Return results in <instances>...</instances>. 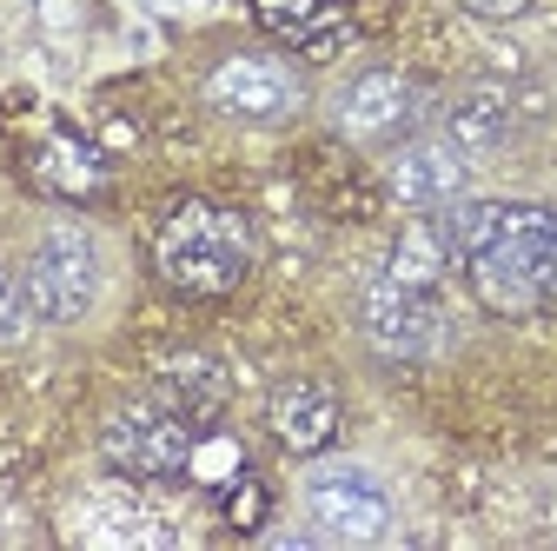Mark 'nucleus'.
Instances as JSON below:
<instances>
[{
	"label": "nucleus",
	"mask_w": 557,
	"mask_h": 551,
	"mask_svg": "<svg viewBox=\"0 0 557 551\" xmlns=\"http://www.w3.org/2000/svg\"><path fill=\"white\" fill-rule=\"evenodd\" d=\"M306 518L332 538V544H379L392 531V492L385 478L359 458H319L306 472Z\"/></svg>",
	"instance_id": "5"
},
{
	"label": "nucleus",
	"mask_w": 557,
	"mask_h": 551,
	"mask_svg": "<svg viewBox=\"0 0 557 551\" xmlns=\"http://www.w3.org/2000/svg\"><path fill=\"white\" fill-rule=\"evenodd\" d=\"M359 326L372 339V353H385V359H432L445 339L438 286H405L392 272H379L359 299Z\"/></svg>",
	"instance_id": "8"
},
{
	"label": "nucleus",
	"mask_w": 557,
	"mask_h": 551,
	"mask_svg": "<svg viewBox=\"0 0 557 551\" xmlns=\"http://www.w3.org/2000/svg\"><path fill=\"white\" fill-rule=\"evenodd\" d=\"M252 259H259V226L239 206H220V199H180L153 233V272L180 299L239 293Z\"/></svg>",
	"instance_id": "2"
},
{
	"label": "nucleus",
	"mask_w": 557,
	"mask_h": 551,
	"mask_svg": "<svg viewBox=\"0 0 557 551\" xmlns=\"http://www.w3.org/2000/svg\"><path fill=\"white\" fill-rule=\"evenodd\" d=\"M438 233L465 266L471 299L498 319L557 306V213L518 199H451L438 206Z\"/></svg>",
	"instance_id": "1"
},
{
	"label": "nucleus",
	"mask_w": 557,
	"mask_h": 551,
	"mask_svg": "<svg viewBox=\"0 0 557 551\" xmlns=\"http://www.w3.org/2000/svg\"><path fill=\"white\" fill-rule=\"evenodd\" d=\"M166 405H180L193 426H206V419H220V405H226V379H220V366L213 359H173L166 372H160V385H153Z\"/></svg>",
	"instance_id": "14"
},
{
	"label": "nucleus",
	"mask_w": 557,
	"mask_h": 551,
	"mask_svg": "<svg viewBox=\"0 0 557 551\" xmlns=\"http://www.w3.org/2000/svg\"><path fill=\"white\" fill-rule=\"evenodd\" d=\"M34 319H40V313H34V299H27V280L0 266V346H21Z\"/></svg>",
	"instance_id": "16"
},
{
	"label": "nucleus",
	"mask_w": 557,
	"mask_h": 551,
	"mask_svg": "<svg viewBox=\"0 0 557 551\" xmlns=\"http://www.w3.org/2000/svg\"><path fill=\"white\" fill-rule=\"evenodd\" d=\"M21 280H27V299H34V313L47 326H81L107 293V253H100V240L87 226L60 220V226H47L34 240Z\"/></svg>",
	"instance_id": "4"
},
{
	"label": "nucleus",
	"mask_w": 557,
	"mask_h": 551,
	"mask_svg": "<svg viewBox=\"0 0 557 551\" xmlns=\"http://www.w3.org/2000/svg\"><path fill=\"white\" fill-rule=\"evenodd\" d=\"M100 458L126 478H147V486H160V478H186L193 458H199V426L186 419L180 405H166L160 392L147 399H126L113 419L100 426Z\"/></svg>",
	"instance_id": "3"
},
{
	"label": "nucleus",
	"mask_w": 557,
	"mask_h": 551,
	"mask_svg": "<svg viewBox=\"0 0 557 551\" xmlns=\"http://www.w3.org/2000/svg\"><path fill=\"white\" fill-rule=\"evenodd\" d=\"M206 107L233 126H278L293 120L306 87H299V66L278 60V53H226L213 60V74H206Z\"/></svg>",
	"instance_id": "7"
},
{
	"label": "nucleus",
	"mask_w": 557,
	"mask_h": 551,
	"mask_svg": "<svg viewBox=\"0 0 557 551\" xmlns=\"http://www.w3.org/2000/svg\"><path fill=\"white\" fill-rule=\"evenodd\" d=\"M226 518H233L239 531L265 525V486H259V478H239V486L226 492Z\"/></svg>",
	"instance_id": "17"
},
{
	"label": "nucleus",
	"mask_w": 557,
	"mask_h": 551,
	"mask_svg": "<svg viewBox=\"0 0 557 551\" xmlns=\"http://www.w3.org/2000/svg\"><path fill=\"white\" fill-rule=\"evenodd\" d=\"M27 180L40 186V193H53V199H100L107 193V160L81 140V133H66V126H47L40 140H34V154H27Z\"/></svg>",
	"instance_id": "12"
},
{
	"label": "nucleus",
	"mask_w": 557,
	"mask_h": 551,
	"mask_svg": "<svg viewBox=\"0 0 557 551\" xmlns=\"http://www.w3.org/2000/svg\"><path fill=\"white\" fill-rule=\"evenodd\" d=\"M518 126V94L505 81H465L445 100V140H458L465 154H492L511 140Z\"/></svg>",
	"instance_id": "13"
},
{
	"label": "nucleus",
	"mask_w": 557,
	"mask_h": 551,
	"mask_svg": "<svg viewBox=\"0 0 557 551\" xmlns=\"http://www.w3.org/2000/svg\"><path fill=\"white\" fill-rule=\"evenodd\" d=\"M252 14L278 47L312 53V60H325L352 40V8L345 0H252Z\"/></svg>",
	"instance_id": "11"
},
{
	"label": "nucleus",
	"mask_w": 557,
	"mask_h": 551,
	"mask_svg": "<svg viewBox=\"0 0 557 551\" xmlns=\"http://www.w3.org/2000/svg\"><path fill=\"white\" fill-rule=\"evenodd\" d=\"M338 392L325 379H278L265 399V432L286 445L293 458H319L338 439Z\"/></svg>",
	"instance_id": "10"
},
{
	"label": "nucleus",
	"mask_w": 557,
	"mask_h": 551,
	"mask_svg": "<svg viewBox=\"0 0 557 551\" xmlns=\"http://www.w3.org/2000/svg\"><path fill=\"white\" fill-rule=\"evenodd\" d=\"M445 266H451V246H445L438 220H425V226H405V233H398L385 272H392V280H405V286H438Z\"/></svg>",
	"instance_id": "15"
},
{
	"label": "nucleus",
	"mask_w": 557,
	"mask_h": 551,
	"mask_svg": "<svg viewBox=\"0 0 557 551\" xmlns=\"http://www.w3.org/2000/svg\"><path fill=\"white\" fill-rule=\"evenodd\" d=\"M385 186L392 199L418 206V213H438V206L465 199L471 186V154L458 140H445V133H418V140H405L385 167Z\"/></svg>",
	"instance_id": "9"
},
{
	"label": "nucleus",
	"mask_w": 557,
	"mask_h": 551,
	"mask_svg": "<svg viewBox=\"0 0 557 551\" xmlns=\"http://www.w3.org/2000/svg\"><path fill=\"white\" fill-rule=\"evenodd\" d=\"M458 8H471L478 21H518L531 0H458Z\"/></svg>",
	"instance_id": "18"
},
{
	"label": "nucleus",
	"mask_w": 557,
	"mask_h": 551,
	"mask_svg": "<svg viewBox=\"0 0 557 551\" xmlns=\"http://www.w3.org/2000/svg\"><path fill=\"white\" fill-rule=\"evenodd\" d=\"M418 113H425V94H418L411 74H398V66H359V74H345L325 100V120L338 140L352 147H392L405 140V133L418 126Z\"/></svg>",
	"instance_id": "6"
}]
</instances>
